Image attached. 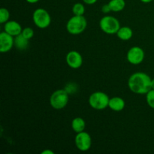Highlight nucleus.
<instances>
[{"label":"nucleus","instance_id":"1","mask_svg":"<svg viewBox=\"0 0 154 154\" xmlns=\"http://www.w3.org/2000/svg\"><path fill=\"white\" fill-rule=\"evenodd\" d=\"M152 79L144 72H135L132 74L128 81L129 88L135 94H147L151 90Z\"/></svg>","mask_w":154,"mask_h":154},{"label":"nucleus","instance_id":"2","mask_svg":"<svg viewBox=\"0 0 154 154\" xmlns=\"http://www.w3.org/2000/svg\"><path fill=\"white\" fill-rule=\"evenodd\" d=\"M87 26V19L84 16L75 15L68 20L66 29L70 34L76 35L82 33Z\"/></svg>","mask_w":154,"mask_h":154},{"label":"nucleus","instance_id":"3","mask_svg":"<svg viewBox=\"0 0 154 154\" xmlns=\"http://www.w3.org/2000/svg\"><path fill=\"white\" fill-rule=\"evenodd\" d=\"M110 98L105 93L101 91L95 92L89 98V105L96 110H104L109 105Z\"/></svg>","mask_w":154,"mask_h":154},{"label":"nucleus","instance_id":"4","mask_svg":"<svg viewBox=\"0 0 154 154\" xmlns=\"http://www.w3.org/2000/svg\"><path fill=\"white\" fill-rule=\"evenodd\" d=\"M69 93L66 90H57L50 98V104L54 109L60 110L66 108L69 103Z\"/></svg>","mask_w":154,"mask_h":154},{"label":"nucleus","instance_id":"5","mask_svg":"<svg viewBox=\"0 0 154 154\" xmlns=\"http://www.w3.org/2000/svg\"><path fill=\"white\" fill-rule=\"evenodd\" d=\"M100 29L108 35L117 34L120 28V24L117 18L112 16H105L99 21Z\"/></svg>","mask_w":154,"mask_h":154},{"label":"nucleus","instance_id":"6","mask_svg":"<svg viewBox=\"0 0 154 154\" xmlns=\"http://www.w3.org/2000/svg\"><path fill=\"white\" fill-rule=\"evenodd\" d=\"M35 25L40 29H46L51 23V17L48 11L44 8H37L32 14Z\"/></svg>","mask_w":154,"mask_h":154},{"label":"nucleus","instance_id":"7","mask_svg":"<svg viewBox=\"0 0 154 154\" xmlns=\"http://www.w3.org/2000/svg\"><path fill=\"white\" fill-rule=\"evenodd\" d=\"M77 148L82 152H86L90 149L92 146V138L88 132L84 131L77 133L75 139Z\"/></svg>","mask_w":154,"mask_h":154},{"label":"nucleus","instance_id":"8","mask_svg":"<svg viewBox=\"0 0 154 154\" xmlns=\"http://www.w3.org/2000/svg\"><path fill=\"white\" fill-rule=\"evenodd\" d=\"M145 54L144 50L138 46H134L129 50L126 54L128 62L132 65H139L144 61Z\"/></svg>","mask_w":154,"mask_h":154},{"label":"nucleus","instance_id":"9","mask_svg":"<svg viewBox=\"0 0 154 154\" xmlns=\"http://www.w3.org/2000/svg\"><path fill=\"white\" fill-rule=\"evenodd\" d=\"M14 46V38L5 31L0 34V52L7 53Z\"/></svg>","mask_w":154,"mask_h":154},{"label":"nucleus","instance_id":"10","mask_svg":"<svg viewBox=\"0 0 154 154\" xmlns=\"http://www.w3.org/2000/svg\"><path fill=\"white\" fill-rule=\"evenodd\" d=\"M68 66L74 69H79L83 64V57L78 51H71L67 54L66 57Z\"/></svg>","mask_w":154,"mask_h":154},{"label":"nucleus","instance_id":"11","mask_svg":"<svg viewBox=\"0 0 154 154\" xmlns=\"http://www.w3.org/2000/svg\"><path fill=\"white\" fill-rule=\"evenodd\" d=\"M4 29L6 32L10 34L11 35L14 36V37L21 34L23 31L20 24L15 20H8L7 23H5Z\"/></svg>","mask_w":154,"mask_h":154},{"label":"nucleus","instance_id":"12","mask_svg":"<svg viewBox=\"0 0 154 154\" xmlns=\"http://www.w3.org/2000/svg\"><path fill=\"white\" fill-rule=\"evenodd\" d=\"M126 106L125 101L120 97H113L110 99L108 108H111L114 111H121L124 109Z\"/></svg>","mask_w":154,"mask_h":154},{"label":"nucleus","instance_id":"13","mask_svg":"<svg viewBox=\"0 0 154 154\" xmlns=\"http://www.w3.org/2000/svg\"><path fill=\"white\" fill-rule=\"evenodd\" d=\"M117 35L120 40L128 41L131 39L133 35L132 29L129 26H122L119 29L117 32Z\"/></svg>","mask_w":154,"mask_h":154},{"label":"nucleus","instance_id":"14","mask_svg":"<svg viewBox=\"0 0 154 154\" xmlns=\"http://www.w3.org/2000/svg\"><path fill=\"white\" fill-rule=\"evenodd\" d=\"M14 46L20 51H24L29 46V39L26 38L22 34L14 37Z\"/></svg>","mask_w":154,"mask_h":154},{"label":"nucleus","instance_id":"15","mask_svg":"<svg viewBox=\"0 0 154 154\" xmlns=\"http://www.w3.org/2000/svg\"><path fill=\"white\" fill-rule=\"evenodd\" d=\"M86 127V123L81 117H75L72 122V128L76 133L84 131Z\"/></svg>","mask_w":154,"mask_h":154},{"label":"nucleus","instance_id":"16","mask_svg":"<svg viewBox=\"0 0 154 154\" xmlns=\"http://www.w3.org/2000/svg\"><path fill=\"white\" fill-rule=\"evenodd\" d=\"M111 11L120 12L123 11L126 7L125 0H111L108 2Z\"/></svg>","mask_w":154,"mask_h":154},{"label":"nucleus","instance_id":"17","mask_svg":"<svg viewBox=\"0 0 154 154\" xmlns=\"http://www.w3.org/2000/svg\"><path fill=\"white\" fill-rule=\"evenodd\" d=\"M72 12H73L74 15L83 16L85 13V7L81 3H75L72 7Z\"/></svg>","mask_w":154,"mask_h":154},{"label":"nucleus","instance_id":"18","mask_svg":"<svg viewBox=\"0 0 154 154\" xmlns=\"http://www.w3.org/2000/svg\"><path fill=\"white\" fill-rule=\"evenodd\" d=\"M9 18H10V13L8 10L5 8H2L0 9V23H5L8 21Z\"/></svg>","mask_w":154,"mask_h":154},{"label":"nucleus","instance_id":"19","mask_svg":"<svg viewBox=\"0 0 154 154\" xmlns=\"http://www.w3.org/2000/svg\"><path fill=\"white\" fill-rule=\"evenodd\" d=\"M146 100L149 107L154 109V90L151 89L148 93L146 94Z\"/></svg>","mask_w":154,"mask_h":154},{"label":"nucleus","instance_id":"20","mask_svg":"<svg viewBox=\"0 0 154 154\" xmlns=\"http://www.w3.org/2000/svg\"><path fill=\"white\" fill-rule=\"evenodd\" d=\"M21 34H22L26 38L30 40V39L34 36V30L32 28H30V27H26V28H24L23 29Z\"/></svg>","mask_w":154,"mask_h":154},{"label":"nucleus","instance_id":"21","mask_svg":"<svg viewBox=\"0 0 154 154\" xmlns=\"http://www.w3.org/2000/svg\"><path fill=\"white\" fill-rule=\"evenodd\" d=\"M102 11L105 14H108L109 13V12H111V8H110L109 5L108 4L104 5L102 7Z\"/></svg>","mask_w":154,"mask_h":154},{"label":"nucleus","instance_id":"22","mask_svg":"<svg viewBox=\"0 0 154 154\" xmlns=\"http://www.w3.org/2000/svg\"><path fill=\"white\" fill-rule=\"evenodd\" d=\"M98 0H83V2L87 5H93Z\"/></svg>","mask_w":154,"mask_h":154},{"label":"nucleus","instance_id":"23","mask_svg":"<svg viewBox=\"0 0 154 154\" xmlns=\"http://www.w3.org/2000/svg\"><path fill=\"white\" fill-rule=\"evenodd\" d=\"M42 154H54V152L51 150H45L42 152Z\"/></svg>","mask_w":154,"mask_h":154},{"label":"nucleus","instance_id":"24","mask_svg":"<svg viewBox=\"0 0 154 154\" xmlns=\"http://www.w3.org/2000/svg\"><path fill=\"white\" fill-rule=\"evenodd\" d=\"M26 1L28 3H30V4H35V3H37L40 0H26Z\"/></svg>","mask_w":154,"mask_h":154},{"label":"nucleus","instance_id":"25","mask_svg":"<svg viewBox=\"0 0 154 154\" xmlns=\"http://www.w3.org/2000/svg\"><path fill=\"white\" fill-rule=\"evenodd\" d=\"M140 1L142 2H144V3H150V2H151L153 0H140Z\"/></svg>","mask_w":154,"mask_h":154},{"label":"nucleus","instance_id":"26","mask_svg":"<svg viewBox=\"0 0 154 154\" xmlns=\"http://www.w3.org/2000/svg\"><path fill=\"white\" fill-rule=\"evenodd\" d=\"M151 88L154 90V78L153 79H152V81H151Z\"/></svg>","mask_w":154,"mask_h":154}]
</instances>
